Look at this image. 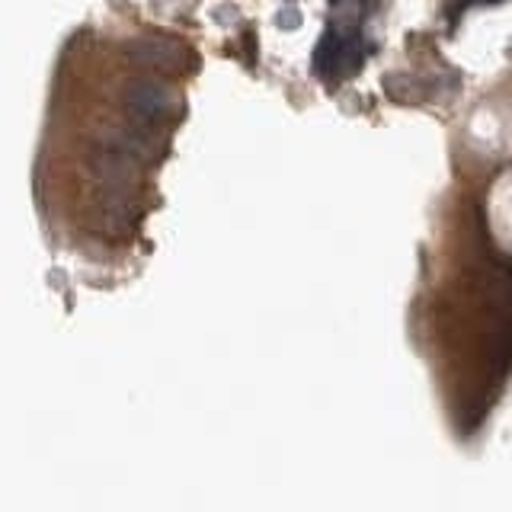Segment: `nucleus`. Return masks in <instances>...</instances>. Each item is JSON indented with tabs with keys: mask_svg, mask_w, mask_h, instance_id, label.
<instances>
[{
	"mask_svg": "<svg viewBox=\"0 0 512 512\" xmlns=\"http://www.w3.org/2000/svg\"><path fill=\"white\" fill-rule=\"evenodd\" d=\"M132 109L144 119H157L167 112V93L154 87V84H144V87H135L132 90Z\"/></svg>",
	"mask_w": 512,
	"mask_h": 512,
	"instance_id": "1",
	"label": "nucleus"
}]
</instances>
